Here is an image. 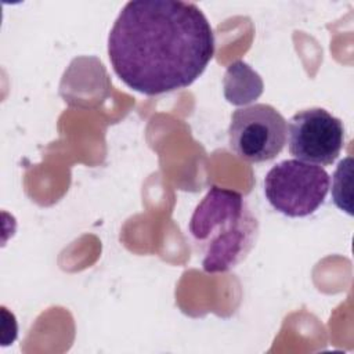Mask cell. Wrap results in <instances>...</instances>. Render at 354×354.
Instances as JSON below:
<instances>
[{"label": "cell", "mask_w": 354, "mask_h": 354, "mask_svg": "<svg viewBox=\"0 0 354 354\" xmlns=\"http://www.w3.org/2000/svg\"><path fill=\"white\" fill-rule=\"evenodd\" d=\"M213 54V29L202 10L189 1H129L108 36L115 73L145 95L191 86Z\"/></svg>", "instance_id": "1"}, {"label": "cell", "mask_w": 354, "mask_h": 354, "mask_svg": "<svg viewBox=\"0 0 354 354\" xmlns=\"http://www.w3.org/2000/svg\"><path fill=\"white\" fill-rule=\"evenodd\" d=\"M188 230L203 271L220 274L245 260L254 246L259 223L239 192L214 185L196 205Z\"/></svg>", "instance_id": "2"}, {"label": "cell", "mask_w": 354, "mask_h": 354, "mask_svg": "<svg viewBox=\"0 0 354 354\" xmlns=\"http://www.w3.org/2000/svg\"><path fill=\"white\" fill-rule=\"evenodd\" d=\"M329 174L318 165L286 159L274 165L264 177L270 205L288 217L313 214L325 201Z\"/></svg>", "instance_id": "3"}, {"label": "cell", "mask_w": 354, "mask_h": 354, "mask_svg": "<svg viewBox=\"0 0 354 354\" xmlns=\"http://www.w3.org/2000/svg\"><path fill=\"white\" fill-rule=\"evenodd\" d=\"M228 142L242 160L261 163L274 159L286 144V120L268 104H253L234 111Z\"/></svg>", "instance_id": "4"}, {"label": "cell", "mask_w": 354, "mask_h": 354, "mask_svg": "<svg viewBox=\"0 0 354 354\" xmlns=\"http://www.w3.org/2000/svg\"><path fill=\"white\" fill-rule=\"evenodd\" d=\"M288 149L299 160L328 166L344 145L343 122L326 109L314 106L296 112L286 124Z\"/></svg>", "instance_id": "5"}, {"label": "cell", "mask_w": 354, "mask_h": 354, "mask_svg": "<svg viewBox=\"0 0 354 354\" xmlns=\"http://www.w3.org/2000/svg\"><path fill=\"white\" fill-rule=\"evenodd\" d=\"M351 171L353 158L347 156L340 160L332 176V199L335 205L344 210L347 214H353L351 210Z\"/></svg>", "instance_id": "6"}]
</instances>
